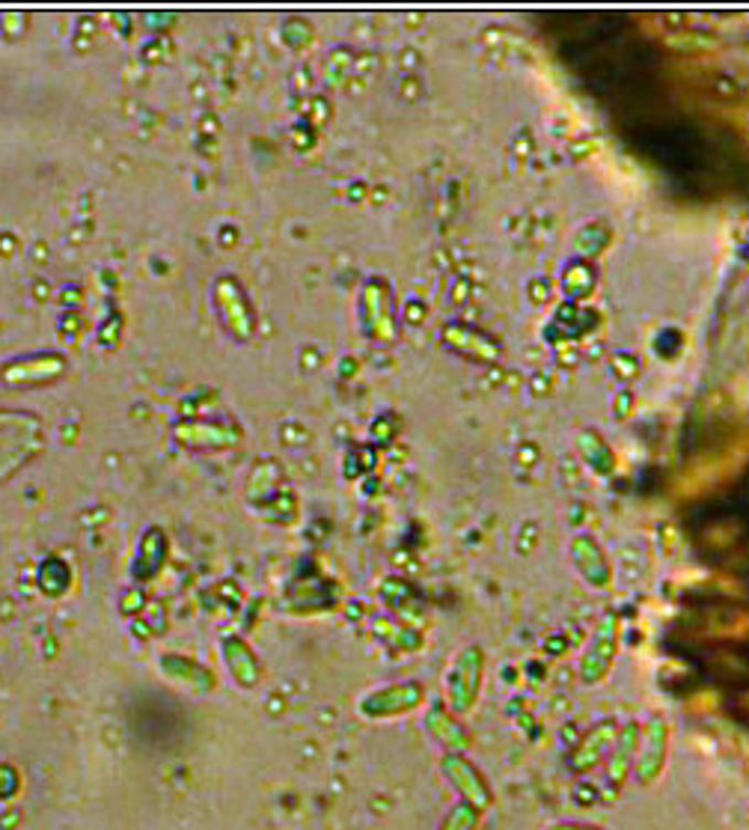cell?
I'll list each match as a JSON object with an SVG mask.
<instances>
[{
  "label": "cell",
  "mask_w": 749,
  "mask_h": 830,
  "mask_svg": "<svg viewBox=\"0 0 749 830\" xmlns=\"http://www.w3.org/2000/svg\"><path fill=\"white\" fill-rule=\"evenodd\" d=\"M631 140L636 152L649 158L652 164L687 177L705 167L708 149H705V137L687 123L678 119H661V123H640L631 131Z\"/></svg>",
  "instance_id": "1"
}]
</instances>
